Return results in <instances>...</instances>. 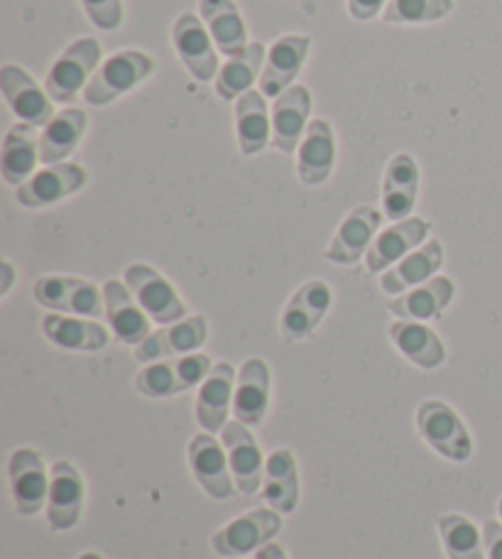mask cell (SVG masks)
Here are the masks:
<instances>
[{"mask_svg":"<svg viewBox=\"0 0 502 559\" xmlns=\"http://www.w3.org/2000/svg\"><path fill=\"white\" fill-rule=\"evenodd\" d=\"M417 432L449 462L464 464L474 454V439H470L464 419L444 401H425L417 407Z\"/></svg>","mask_w":502,"mask_h":559,"instance_id":"1","label":"cell"},{"mask_svg":"<svg viewBox=\"0 0 502 559\" xmlns=\"http://www.w3.org/2000/svg\"><path fill=\"white\" fill-rule=\"evenodd\" d=\"M211 368H214V364L206 354H189L175 358V361L150 364L138 373L135 391L145 397H153V401L172 397L204 383Z\"/></svg>","mask_w":502,"mask_h":559,"instance_id":"2","label":"cell"},{"mask_svg":"<svg viewBox=\"0 0 502 559\" xmlns=\"http://www.w3.org/2000/svg\"><path fill=\"white\" fill-rule=\"evenodd\" d=\"M155 62L153 57L145 52H138V49H125V52H116L108 57L96 76L86 86V104L92 106H106L116 102L118 96L128 94L130 88L138 86L140 82L153 74Z\"/></svg>","mask_w":502,"mask_h":559,"instance_id":"3","label":"cell"},{"mask_svg":"<svg viewBox=\"0 0 502 559\" xmlns=\"http://www.w3.org/2000/svg\"><path fill=\"white\" fill-rule=\"evenodd\" d=\"M35 299L52 312L72 314V317H104L106 299L104 289L82 277L69 275H45L39 277L33 287Z\"/></svg>","mask_w":502,"mask_h":559,"instance_id":"4","label":"cell"},{"mask_svg":"<svg viewBox=\"0 0 502 559\" xmlns=\"http://www.w3.org/2000/svg\"><path fill=\"white\" fill-rule=\"evenodd\" d=\"M125 285L133 293L135 302L143 307V312L157 324L182 322L187 314V305L177 289L159 275L155 267L145 263H133L125 271Z\"/></svg>","mask_w":502,"mask_h":559,"instance_id":"5","label":"cell"},{"mask_svg":"<svg viewBox=\"0 0 502 559\" xmlns=\"http://www.w3.org/2000/svg\"><path fill=\"white\" fill-rule=\"evenodd\" d=\"M279 531H283V518H279L277 511H273V508H255V511L240 515L234 523L220 527L211 537V545H214V550L220 557L236 559L265 547Z\"/></svg>","mask_w":502,"mask_h":559,"instance_id":"6","label":"cell"},{"mask_svg":"<svg viewBox=\"0 0 502 559\" xmlns=\"http://www.w3.org/2000/svg\"><path fill=\"white\" fill-rule=\"evenodd\" d=\"M84 476L69 459H62L49 468L47 521L55 533H67L79 525L84 515Z\"/></svg>","mask_w":502,"mask_h":559,"instance_id":"7","label":"cell"},{"mask_svg":"<svg viewBox=\"0 0 502 559\" xmlns=\"http://www.w3.org/2000/svg\"><path fill=\"white\" fill-rule=\"evenodd\" d=\"M10 491H13L15 511L20 515H35L43 511L49 498V474L45 456L37 449H15L10 456Z\"/></svg>","mask_w":502,"mask_h":559,"instance_id":"8","label":"cell"},{"mask_svg":"<svg viewBox=\"0 0 502 559\" xmlns=\"http://www.w3.org/2000/svg\"><path fill=\"white\" fill-rule=\"evenodd\" d=\"M100 62V45L92 37L79 39L69 45L67 52L57 59L52 72L47 76V94L57 104L74 102L76 94L82 92L86 79L92 76Z\"/></svg>","mask_w":502,"mask_h":559,"instance_id":"9","label":"cell"},{"mask_svg":"<svg viewBox=\"0 0 502 559\" xmlns=\"http://www.w3.org/2000/svg\"><path fill=\"white\" fill-rule=\"evenodd\" d=\"M220 442L226 447L230 472H234L236 488L243 496H255L263 488L265 459L258 439L243 423H228L220 432Z\"/></svg>","mask_w":502,"mask_h":559,"instance_id":"10","label":"cell"},{"mask_svg":"<svg viewBox=\"0 0 502 559\" xmlns=\"http://www.w3.org/2000/svg\"><path fill=\"white\" fill-rule=\"evenodd\" d=\"M334 295L324 280H309L301 285L297 293L289 297V302L279 319V332L287 344L301 342L314 334V329L321 324V319L326 317Z\"/></svg>","mask_w":502,"mask_h":559,"instance_id":"11","label":"cell"},{"mask_svg":"<svg viewBox=\"0 0 502 559\" xmlns=\"http://www.w3.org/2000/svg\"><path fill=\"white\" fill-rule=\"evenodd\" d=\"M189 466H192L196 484L204 488L206 496L214 498V501H226V498L238 491L234 472H230L226 447H220V442H216V437H192V442H189Z\"/></svg>","mask_w":502,"mask_h":559,"instance_id":"12","label":"cell"},{"mask_svg":"<svg viewBox=\"0 0 502 559\" xmlns=\"http://www.w3.org/2000/svg\"><path fill=\"white\" fill-rule=\"evenodd\" d=\"M0 88H3L8 106L13 108V114L23 123L39 128L47 126L57 116L52 108V98L37 86L35 79L23 67L5 64L0 69Z\"/></svg>","mask_w":502,"mask_h":559,"instance_id":"13","label":"cell"},{"mask_svg":"<svg viewBox=\"0 0 502 559\" xmlns=\"http://www.w3.org/2000/svg\"><path fill=\"white\" fill-rule=\"evenodd\" d=\"M206 336H208L206 317L201 314L187 317L182 322L157 329V332L150 334L143 344L135 346V361L155 364L159 358L189 356L206 342Z\"/></svg>","mask_w":502,"mask_h":559,"instance_id":"14","label":"cell"},{"mask_svg":"<svg viewBox=\"0 0 502 559\" xmlns=\"http://www.w3.org/2000/svg\"><path fill=\"white\" fill-rule=\"evenodd\" d=\"M86 185V169L74 163L49 165L17 187V202L27 209L52 206Z\"/></svg>","mask_w":502,"mask_h":559,"instance_id":"15","label":"cell"},{"mask_svg":"<svg viewBox=\"0 0 502 559\" xmlns=\"http://www.w3.org/2000/svg\"><path fill=\"white\" fill-rule=\"evenodd\" d=\"M175 49L184 67L196 76L199 82H211L218 74V57L214 47V37L206 33V27L201 25V20L192 13H184L177 17L172 29Z\"/></svg>","mask_w":502,"mask_h":559,"instance_id":"16","label":"cell"},{"mask_svg":"<svg viewBox=\"0 0 502 559\" xmlns=\"http://www.w3.org/2000/svg\"><path fill=\"white\" fill-rule=\"evenodd\" d=\"M234 393H236L234 366L228 361H220L211 368L206 381L199 385V395H196V419L206 432L211 435L224 432V427L228 425V415L234 411Z\"/></svg>","mask_w":502,"mask_h":559,"instance_id":"17","label":"cell"},{"mask_svg":"<svg viewBox=\"0 0 502 559\" xmlns=\"http://www.w3.org/2000/svg\"><path fill=\"white\" fill-rule=\"evenodd\" d=\"M383 224V214L373 206H358L346 216L338 234L331 241L326 251V261L336 265H354L360 258L368 255L370 246L375 241V234Z\"/></svg>","mask_w":502,"mask_h":559,"instance_id":"18","label":"cell"},{"mask_svg":"<svg viewBox=\"0 0 502 559\" xmlns=\"http://www.w3.org/2000/svg\"><path fill=\"white\" fill-rule=\"evenodd\" d=\"M311 39L304 35H285L270 49L267 64L260 74V94L270 98L283 96L297 74L304 67V59L309 55Z\"/></svg>","mask_w":502,"mask_h":559,"instance_id":"19","label":"cell"},{"mask_svg":"<svg viewBox=\"0 0 502 559\" xmlns=\"http://www.w3.org/2000/svg\"><path fill=\"white\" fill-rule=\"evenodd\" d=\"M106 319L120 344L140 346L150 336V319L143 307L135 305L133 293L118 280H108L104 285Z\"/></svg>","mask_w":502,"mask_h":559,"instance_id":"20","label":"cell"},{"mask_svg":"<svg viewBox=\"0 0 502 559\" xmlns=\"http://www.w3.org/2000/svg\"><path fill=\"white\" fill-rule=\"evenodd\" d=\"M431 231V224L419 216H409L405 222H397L387 231L380 234L368 251V271L383 273L397 265L402 258H407L409 251L425 241Z\"/></svg>","mask_w":502,"mask_h":559,"instance_id":"21","label":"cell"},{"mask_svg":"<svg viewBox=\"0 0 502 559\" xmlns=\"http://www.w3.org/2000/svg\"><path fill=\"white\" fill-rule=\"evenodd\" d=\"M270 407V368L263 358H248L238 371L234 413L248 427L263 425Z\"/></svg>","mask_w":502,"mask_h":559,"instance_id":"22","label":"cell"},{"mask_svg":"<svg viewBox=\"0 0 502 559\" xmlns=\"http://www.w3.org/2000/svg\"><path fill=\"white\" fill-rule=\"evenodd\" d=\"M311 96L307 86H289L287 92L275 98L273 108V145L283 153H295L301 135L309 128Z\"/></svg>","mask_w":502,"mask_h":559,"instance_id":"23","label":"cell"},{"mask_svg":"<svg viewBox=\"0 0 502 559\" xmlns=\"http://www.w3.org/2000/svg\"><path fill=\"white\" fill-rule=\"evenodd\" d=\"M263 498L279 515H289L297 511L299 468H297V456L289 452V449H277V452H273L265 459Z\"/></svg>","mask_w":502,"mask_h":559,"instance_id":"24","label":"cell"},{"mask_svg":"<svg viewBox=\"0 0 502 559\" xmlns=\"http://www.w3.org/2000/svg\"><path fill=\"white\" fill-rule=\"evenodd\" d=\"M419 192V167L415 157L402 153L390 159L385 185H383V209L390 222H405L417 204Z\"/></svg>","mask_w":502,"mask_h":559,"instance_id":"25","label":"cell"},{"mask_svg":"<svg viewBox=\"0 0 502 559\" xmlns=\"http://www.w3.org/2000/svg\"><path fill=\"white\" fill-rule=\"evenodd\" d=\"M334 159H336V140H334V131L326 121H311L304 140L299 145V179L309 187L324 185L331 169H334Z\"/></svg>","mask_w":502,"mask_h":559,"instance_id":"26","label":"cell"},{"mask_svg":"<svg viewBox=\"0 0 502 559\" xmlns=\"http://www.w3.org/2000/svg\"><path fill=\"white\" fill-rule=\"evenodd\" d=\"M39 143L43 135H37V128L29 123H17L8 131L3 143V155H0V169L3 179L10 187H23L29 175H35L39 155Z\"/></svg>","mask_w":502,"mask_h":559,"instance_id":"27","label":"cell"},{"mask_svg":"<svg viewBox=\"0 0 502 559\" xmlns=\"http://www.w3.org/2000/svg\"><path fill=\"white\" fill-rule=\"evenodd\" d=\"M456 287L449 277H431L425 285L411 289V293L402 295L390 302V312L407 322H429V319H439L444 309L454 299Z\"/></svg>","mask_w":502,"mask_h":559,"instance_id":"28","label":"cell"},{"mask_svg":"<svg viewBox=\"0 0 502 559\" xmlns=\"http://www.w3.org/2000/svg\"><path fill=\"white\" fill-rule=\"evenodd\" d=\"M390 338L397 346V352L425 371H434L446 361V348L437 332H431L427 324L421 322H402L390 326Z\"/></svg>","mask_w":502,"mask_h":559,"instance_id":"29","label":"cell"},{"mask_svg":"<svg viewBox=\"0 0 502 559\" xmlns=\"http://www.w3.org/2000/svg\"><path fill=\"white\" fill-rule=\"evenodd\" d=\"M43 332L49 342L67 352H100L108 346L106 326L82 317L45 314Z\"/></svg>","mask_w":502,"mask_h":559,"instance_id":"30","label":"cell"},{"mask_svg":"<svg viewBox=\"0 0 502 559\" xmlns=\"http://www.w3.org/2000/svg\"><path fill=\"white\" fill-rule=\"evenodd\" d=\"M236 131L243 155H258L273 143V116L267 114L265 96L248 92L236 102Z\"/></svg>","mask_w":502,"mask_h":559,"instance_id":"31","label":"cell"},{"mask_svg":"<svg viewBox=\"0 0 502 559\" xmlns=\"http://www.w3.org/2000/svg\"><path fill=\"white\" fill-rule=\"evenodd\" d=\"M441 263H444V248H441V241L431 238L427 246L417 248L415 253H409L407 258H402L397 265L390 267L383 280H380V285H383V289L390 295L407 293L409 287H419L425 285L427 280L434 277Z\"/></svg>","mask_w":502,"mask_h":559,"instance_id":"32","label":"cell"},{"mask_svg":"<svg viewBox=\"0 0 502 559\" xmlns=\"http://www.w3.org/2000/svg\"><path fill=\"white\" fill-rule=\"evenodd\" d=\"M199 10L220 52L226 57H236L243 52L248 47L246 23L243 17H240L238 8L230 3V0H201Z\"/></svg>","mask_w":502,"mask_h":559,"instance_id":"33","label":"cell"},{"mask_svg":"<svg viewBox=\"0 0 502 559\" xmlns=\"http://www.w3.org/2000/svg\"><path fill=\"white\" fill-rule=\"evenodd\" d=\"M86 114L79 108H69V111L57 114L52 121L45 126L43 143H39V155H43L45 165H59L64 157H69L82 143L86 133Z\"/></svg>","mask_w":502,"mask_h":559,"instance_id":"34","label":"cell"},{"mask_svg":"<svg viewBox=\"0 0 502 559\" xmlns=\"http://www.w3.org/2000/svg\"><path fill=\"white\" fill-rule=\"evenodd\" d=\"M265 59V47L260 43L248 45L243 52L230 57L228 64L220 69L216 76V92L224 102H236L243 94L250 92V86L255 84L260 76V67Z\"/></svg>","mask_w":502,"mask_h":559,"instance_id":"35","label":"cell"},{"mask_svg":"<svg viewBox=\"0 0 502 559\" xmlns=\"http://www.w3.org/2000/svg\"><path fill=\"white\" fill-rule=\"evenodd\" d=\"M439 535L449 559H486L483 537L466 515L446 513L439 518Z\"/></svg>","mask_w":502,"mask_h":559,"instance_id":"36","label":"cell"},{"mask_svg":"<svg viewBox=\"0 0 502 559\" xmlns=\"http://www.w3.org/2000/svg\"><path fill=\"white\" fill-rule=\"evenodd\" d=\"M454 10V0H390L385 8V23L417 25L434 23Z\"/></svg>","mask_w":502,"mask_h":559,"instance_id":"37","label":"cell"},{"mask_svg":"<svg viewBox=\"0 0 502 559\" xmlns=\"http://www.w3.org/2000/svg\"><path fill=\"white\" fill-rule=\"evenodd\" d=\"M92 23L100 29L123 25V0H82Z\"/></svg>","mask_w":502,"mask_h":559,"instance_id":"38","label":"cell"},{"mask_svg":"<svg viewBox=\"0 0 502 559\" xmlns=\"http://www.w3.org/2000/svg\"><path fill=\"white\" fill-rule=\"evenodd\" d=\"M483 545L488 559H502V525L498 521H486Z\"/></svg>","mask_w":502,"mask_h":559,"instance_id":"39","label":"cell"},{"mask_svg":"<svg viewBox=\"0 0 502 559\" xmlns=\"http://www.w3.org/2000/svg\"><path fill=\"white\" fill-rule=\"evenodd\" d=\"M385 3L390 0H348V10L356 20H370L383 10Z\"/></svg>","mask_w":502,"mask_h":559,"instance_id":"40","label":"cell"},{"mask_svg":"<svg viewBox=\"0 0 502 559\" xmlns=\"http://www.w3.org/2000/svg\"><path fill=\"white\" fill-rule=\"evenodd\" d=\"M255 559H289V557H287V552H285V547H283V545H277V543H267L265 547H260L258 555H255Z\"/></svg>","mask_w":502,"mask_h":559,"instance_id":"41","label":"cell"},{"mask_svg":"<svg viewBox=\"0 0 502 559\" xmlns=\"http://www.w3.org/2000/svg\"><path fill=\"white\" fill-rule=\"evenodd\" d=\"M0 271H3V285H0V295H8L10 287H13V280H15V271L13 265H10L8 261H3V265H0Z\"/></svg>","mask_w":502,"mask_h":559,"instance_id":"42","label":"cell"},{"mask_svg":"<svg viewBox=\"0 0 502 559\" xmlns=\"http://www.w3.org/2000/svg\"><path fill=\"white\" fill-rule=\"evenodd\" d=\"M79 559H104V557H100L98 552H84Z\"/></svg>","mask_w":502,"mask_h":559,"instance_id":"43","label":"cell"},{"mask_svg":"<svg viewBox=\"0 0 502 559\" xmlns=\"http://www.w3.org/2000/svg\"><path fill=\"white\" fill-rule=\"evenodd\" d=\"M498 513H500V518H502V496H500V503H498Z\"/></svg>","mask_w":502,"mask_h":559,"instance_id":"44","label":"cell"},{"mask_svg":"<svg viewBox=\"0 0 502 559\" xmlns=\"http://www.w3.org/2000/svg\"><path fill=\"white\" fill-rule=\"evenodd\" d=\"M236 559H240V557H236Z\"/></svg>","mask_w":502,"mask_h":559,"instance_id":"45","label":"cell"}]
</instances>
